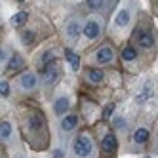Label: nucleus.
Returning a JSON list of instances; mask_svg holds the SVG:
<instances>
[{"label":"nucleus","instance_id":"11","mask_svg":"<svg viewBox=\"0 0 158 158\" xmlns=\"http://www.w3.org/2000/svg\"><path fill=\"white\" fill-rule=\"evenodd\" d=\"M65 57H67V61L71 63V67H73L74 71L80 69V57H78V55H76L73 50H67V52H65Z\"/></svg>","mask_w":158,"mask_h":158},{"label":"nucleus","instance_id":"29","mask_svg":"<svg viewBox=\"0 0 158 158\" xmlns=\"http://www.w3.org/2000/svg\"><path fill=\"white\" fill-rule=\"evenodd\" d=\"M145 158H151V156H145Z\"/></svg>","mask_w":158,"mask_h":158},{"label":"nucleus","instance_id":"19","mask_svg":"<svg viewBox=\"0 0 158 158\" xmlns=\"http://www.w3.org/2000/svg\"><path fill=\"white\" fill-rule=\"evenodd\" d=\"M29 126H31V130H40V126H42V116H40V114L31 116V120H29Z\"/></svg>","mask_w":158,"mask_h":158},{"label":"nucleus","instance_id":"16","mask_svg":"<svg viewBox=\"0 0 158 158\" xmlns=\"http://www.w3.org/2000/svg\"><path fill=\"white\" fill-rule=\"evenodd\" d=\"M135 57H137V52H135L131 46H126V48L122 50V59L124 61H133Z\"/></svg>","mask_w":158,"mask_h":158},{"label":"nucleus","instance_id":"8","mask_svg":"<svg viewBox=\"0 0 158 158\" xmlns=\"http://www.w3.org/2000/svg\"><path fill=\"white\" fill-rule=\"evenodd\" d=\"M76 124H78V116L76 114H69V116H65L61 120V130L63 131H73L76 128Z\"/></svg>","mask_w":158,"mask_h":158},{"label":"nucleus","instance_id":"9","mask_svg":"<svg viewBox=\"0 0 158 158\" xmlns=\"http://www.w3.org/2000/svg\"><path fill=\"white\" fill-rule=\"evenodd\" d=\"M67 109H69V99H67V97H61V99L55 101V105H53L55 114H59V116H61V114H65Z\"/></svg>","mask_w":158,"mask_h":158},{"label":"nucleus","instance_id":"20","mask_svg":"<svg viewBox=\"0 0 158 158\" xmlns=\"http://www.w3.org/2000/svg\"><path fill=\"white\" fill-rule=\"evenodd\" d=\"M86 4L92 10H99L101 6H103V0H86Z\"/></svg>","mask_w":158,"mask_h":158},{"label":"nucleus","instance_id":"15","mask_svg":"<svg viewBox=\"0 0 158 158\" xmlns=\"http://www.w3.org/2000/svg\"><path fill=\"white\" fill-rule=\"evenodd\" d=\"M139 46H143V48H152L154 46V40H152V36L149 32H143L139 36Z\"/></svg>","mask_w":158,"mask_h":158},{"label":"nucleus","instance_id":"25","mask_svg":"<svg viewBox=\"0 0 158 158\" xmlns=\"http://www.w3.org/2000/svg\"><path fill=\"white\" fill-rule=\"evenodd\" d=\"M23 42H25V44H29V42H32V32H29V31L25 32V35H23Z\"/></svg>","mask_w":158,"mask_h":158},{"label":"nucleus","instance_id":"12","mask_svg":"<svg viewBox=\"0 0 158 158\" xmlns=\"http://www.w3.org/2000/svg\"><path fill=\"white\" fill-rule=\"evenodd\" d=\"M27 19H29V14H27V12H19V14H15V15L12 17V21H10V23H12L14 27H23V25L27 23Z\"/></svg>","mask_w":158,"mask_h":158},{"label":"nucleus","instance_id":"24","mask_svg":"<svg viewBox=\"0 0 158 158\" xmlns=\"http://www.w3.org/2000/svg\"><path fill=\"white\" fill-rule=\"evenodd\" d=\"M114 126H116L118 130H124V128H126V120H124V118H116V120H114Z\"/></svg>","mask_w":158,"mask_h":158},{"label":"nucleus","instance_id":"22","mask_svg":"<svg viewBox=\"0 0 158 158\" xmlns=\"http://www.w3.org/2000/svg\"><path fill=\"white\" fill-rule=\"evenodd\" d=\"M0 94H2V95H10V86L4 80H0Z\"/></svg>","mask_w":158,"mask_h":158},{"label":"nucleus","instance_id":"13","mask_svg":"<svg viewBox=\"0 0 158 158\" xmlns=\"http://www.w3.org/2000/svg\"><path fill=\"white\" fill-rule=\"evenodd\" d=\"M128 21H130V12H128V10H120L118 15H116V19H114V23L118 27H126Z\"/></svg>","mask_w":158,"mask_h":158},{"label":"nucleus","instance_id":"3","mask_svg":"<svg viewBox=\"0 0 158 158\" xmlns=\"http://www.w3.org/2000/svg\"><path fill=\"white\" fill-rule=\"evenodd\" d=\"M99 32H101V25H99V21L89 19L88 23H86V27H84V35H86V38L95 40V38L99 36Z\"/></svg>","mask_w":158,"mask_h":158},{"label":"nucleus","instance_id":"23","mask_svg":"<svg viewBox=\"0 0 158 158\" xmlns=\"http://www.w3.org/2000/svg\"><path fill=\"white\" fill-rule=\"evenodd\" d=\"M112 110H114V105H112V103H109V105L105 107V110H103V116H105V118H109V116L112 114Z\"/></svg>","mask_w":158,"mask_h":158},{"label":"nucleus","instance_id":"17","mask_svg":"<svg viewBox=\"0 0 158 158\" xmlns=\"http://www.w3.org/2000/svg\"><path fill=\"white\" fill-rule=\"evenodd\" d=\"M23 65H25L23 57H21V55H14V59L10 61V67H8V69H10V71H19Z\"/></svg>","mask_w":158,"mask_h":158},{"label":"nucleus","instance_id":"26","mask_svg":"<svg viewBox=\"0 0 158 158\" xmlns=\"http://www.w3.org/2000/svg\"><path fill=\"white\" fill-rule=\"evenodd\" d=\"M53 158H65L63 151H55V152H53Z\"/></svg>","mask_w":158,"mask_h":158},{"label":"nucleus","instance_id":"14","mask_svg":"<svg viewBox=\"0 0 158 158\" xmlns=\"http://www.w3.org/2000/svg\"><path fill=\"white\" fill-rule=\"evenodd\" d=\"M103 71H99V69H89L88 71V80L89 82H94V84H99L101 80H103Z\"/></svg>","mask_w":158,"mask_h":158},{"label":"nucleus","instance_id":"10","mask_svg":"<svg viewBox=\"0 0 158 158\" xmlns=\"http://www.w3.org/2000/svg\"><path fill=\"white\" fill-rule=\"evenodd\" d=\"M147 139H149V130L147 128H137L135 130V133H133V141L135 143L143 145V143H147Z\"/></svg>","mask_w":158,"mask_h":158},{"label":"nucleus","instance_id":"28","mask_svg":"<svg viewBox=\"0 0 158 158\" xmlns=\"http://www.w3.org/2000/svg\"><path fill=\"white\" fill-rule=\"evenodd\" d=\"M17 2H23V0H17Z\"/></svg>","mask_w":158,"mask_h":158},{"label":"nucleus","instance_id":"2","mask_svg":"<svg viewBox=\"0 0 158 158\" xmlns=\"http://www.w3.org/2000/svg\"><path fill=\"white\" fill-rule=\"evenodd\" d=\"M59 69L55 67V63L52 61V63H48L46 65V73H44V82H46L48 86H52V84H55L57 82V78H59Z\"/></svg>","mask_w":158,"mask_h":158},{"label":"nucleus","instance_id":"27","mask_svg":"<svg viewBox=\"0 0 158 158\" xmlns=\"http://www.w3.org/2000/svg\"><path fill=\"white\" fill-rule=\"evenodd\" d=\"M4 59H6V50L0 48V61H4Z\"/></svg>","mask_w":158,"mask_h":158},{"label":"nucleus","instance_id":"7","mask_svg":"<svg viewBox=\"0 0 158 158\" xmlns=\"http://www.w3.org/2000/svg\"><path fill=\"white\" fill-rule=\"evenodd\" d=\"M21 86L25 89H35L36 88V76L32 73H23L21 74Z\"/></svg>","mask_w":158,"mask_h":158},{"label":"nucleus","instance_id":"18","mask_svg":"<svg viewBox=\"0 0 158 158\" xmlns=\"http://www.w3.org/2000/svg\"><path fill=\"white\" fill-rule=\"evenodd\" d=\"M12 135V126L10 122H0V139H8Z\"/></svg>","mask_w":158,"mask_h":158},{"label":"nucleus","instance_id":"6","mask_svg":"<svg viewBox=\"0 0 158 158\" xmlns=\"http://www.w3.org/2000/svg\"><path fill=\"white\" fill-rule=\"evenodd\" d=\"M101 147H103L105 152H114L116 151V137L112 133H107L103 137V141H101Z\"/></svg>","mask_w":158,"mask_h":158},{"label":"nucleus","instance_id":"21","mask_svg":"<svg viewBox=\"0 0 158 158\" xmlns=\"http://www.w3.org/2000/svg\"><path fill=\"white\" fill-rule=\"evenodd\" d=\"M151 95H152V92H151V89H149V88H147V89H145V92H143V94H141V95L137 97V103H143V101H147V99H149Z\"/></svg>","mask_w":158,"mask_h":158},{"label":"nucleus","instance_id":"4","mask_svg":"<svg viewBox=\"0 0 158 158\" xmlns=\"http://www.w3.org/2000/svg\"><path fill=\"white\" fill-rule=\"evenodd\" d=\"M112 57H114V52H112V48L107 46V44L95 53V61H97V63H110Z\"/></svg>","mask_w":158,"mask_h":158},{"label":"nucleus","instance_id":"5","mask_svg":"<svg viewBox=\"0 0 158 158\" xmlns=\"http://www.w3.org/2000/svg\"><path fill=\"white\" fill-rule=\"evenodd\" d=\"M80 23H78L76 19H71L69 23H67V36H69L71 40H76L78 36H80Z\"/></svg>","mask_w":158,"mask_h":158},{"label":"nucleus","instance_id":"1","mask_svg":"<svg viewBox=\"0 0 158 158\" xmlns=\"http://www.w3.org/2000/svg\"><path fill=\"white\" fill-rule=\"evenodd\" d=\"M73 149H74V154L80 156V158H88L94 151V145L89 141L88 135H80V137H76L74 143H73Z\"/></svg>","mask_w":158,"mask_h":158}]
</instances>
